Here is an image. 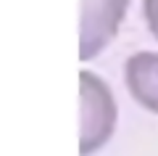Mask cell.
<instances>
[{
    "mask_svg": "<svg viewBox=\"0 0 158 156\" xmlns=\"http://www.w3.org/2000/svg\"><path fill=\"white\" fill-rule=\"evenodd\" d=\"M118 122V106L111 85L100 74L79 72V156H92L111 140Z\"/></svg>",
    "mask_w": 158,
    "mask_h": 156,
    "instance_id": "cell-1",
    "label": "cell"
},
{
    "mask_svg": "<svg viewBox=\"0 0 158 156\" xmlns=\"http://www.w3.org/2000/svg\"><path fill=\"white\" fill-rule=\"evenodd\" d=\"M129 0H82L79 3V61H92L111 45L127 16Z\"/></svg>",
    "mask_w": 158,
    "mask_h": 156,
    "instance_id": "cell-2",
    "label": "cell"
},
{
    "mask_svg": "<svg viewBox=\"0 0 158 156\" xmlns=\"http://www.w3.org/2000/svg\"><path fill=\"white\" fill-rule=\"evenodd\" d=\"M124 82L129 95L145 111L158 114V53L137 50L124 64Z\"/></svg>",
    "mask_w": 158,
    "mask_h": 156,
    "instance_id": "cell-3",
    "label": "cell"
},
{
    "mask_svg": "<svg viewBox=\"0 0 158 156\" xmlns=\"http://www.w3.org/2000/svg\"><path fill=\"white\" fill-rule=\"evenodd\" d=\"M142 19H145L150 34L158 40V0H142Z\"/></svg>",
    "mask_w": 158,
    "mask_h": 156,
    "instance_id": "cell-4",
    "label": "cell"
}]
</instances>
